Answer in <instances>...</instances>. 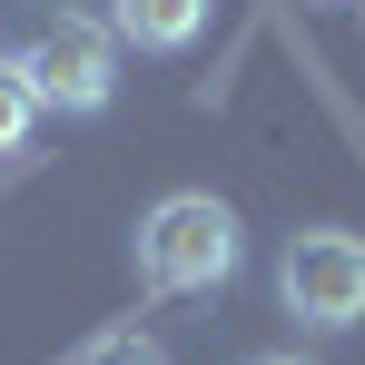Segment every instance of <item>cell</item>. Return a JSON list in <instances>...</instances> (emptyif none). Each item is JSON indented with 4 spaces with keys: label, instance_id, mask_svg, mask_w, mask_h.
Wrapping results in <instances>:
<instances>
[{
    "label": "cell",
    "instance_id": "obj_4",
    "mask_svg": "<svg viewBox=\"0 0 365 365\" xmlns=\"http://www.w3.org/2000/svg\"><path fill=\"white\" fill-rule=\"evenodd\" d=\"M207 20H217V0H109V30H119V50H138V60L197 50Z\"/></svg>",
    "mask_w": 365,
    "mask_h": 365
},
{
    "label": "cell",
    "instance_id": "obj_6",
    "mask_svg": "<svg viewBox=\"0 0 365 365\" xmlns=\"http://www.w3.org/2000/svg\"><path fill=\"white\" fill-rule=\"evenodd\" d=\"M69 365H168V346H158V336L128 316V326H99V336H89V346H79Z\"/></svg>",
    "mask_w": 365,
    "mask_h": 365
},
{
    "label": "cell",
    "instance_id": "obj_5",
    "mask_svg": "<svg viewBox=\"0 0 365 365\" xmlns=\"http://www.w3.org/2000/svg\"><path fill=\"white\" fill-rule=\"evenodd\" d=\"M30 128H40V89H30V69L0 50V158H20Z\"/></svg>",
    "mask_w": 365,
    "mask_h": 365
},
{
    "label": "cell",
    "instance_id": "obj_7",
    "mask_svg": "<svg viewBox=\"0 0 365 365\" xmlns=\"http://www.w3.org/2000/svg\"><path fill=\"white\" fill-rule=\"evenodd\" d=\"M257 365H316V356H257Z\"/></svg>",
    "mask_w": 365,
    "mask_h": 365
},
{
    "label": "cell",
    "instance_id": "obj_8",
    "mask_svg": "<svg viewBox=\"0 0 365 365\" xmlns=\"http://www.w3.org/2000/svg\"><path fill=\"white\" fill-rule=\"evenodd\" d=\"M326 10H346V0H326Z\"/></svg>",
    "mask_w": 365,
    "mask_h": 365
},
{
    "label": "cell",
    "instance_id": "obj_3",
    "mask_svg": "<svg viewBox=\"0 0 365 365\" xmlns=\"http://www.w3.org/2000/svg\"><path fill=\"white\" fill-rule=\"evenodd\" d=\"M277 306L297 316L306 336H346L365 326V237L356 227H306L277 257Z\"/></svg>",
    "mask_w": 365,
    "mask_h": 365
},
{
    "label": "cell",
    "instance_id": "obj_2",
    "mask_svg": "<svg viewBox=\"0 0 365 365\" xmlns=\"http://www.w3.org/2000/svg\"><path fill=\"white\" fill-rule=\"evenodd\" d=\"M10 60L30 69L40 109H60V119H99V109L119 99V30H109L99 10H40Z\"/></svg>",
    "mask_w": 365,
    "mask_h": 365
},
{
    "label": "cell",
    "instance_id": "obj_1",
    "mask_svg": "<svg viewBox=\"0 0 365 365\" xmlns=\"http://www.w3.org/2000/svg\"><path fill=\"white\" fill-rule=\"evenodd\" d=\"M128 257H138V287H148V297H217V287L237 277V257H247V227H237L227 197L168 187V197L138 217Z\"/></svg>",
    "mask_w": 365,
    "mask_h": 365
}]
</instances>
